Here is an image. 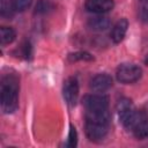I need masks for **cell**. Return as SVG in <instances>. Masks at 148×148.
Returning a JSON list of instances; mask_svg holds the SVG:
<instances>
[{
    "mask_svg": "<svg viewBox=\"0 0 148 148\" xmlns=\"http://www.w3.org/2000/svg\"><path fill=\"white\" fill-rule=\"evenodd\" d=\"M1 109L5 113H13L18 108V79L7 74L1 79Z\"/></svg>",
    "mask_w": 148,
    "mask_h": 148,
    "instance_id": "6da1fadb",
    "label": "cell"
},
{
    "mask_svg": "<svg viewBox=\"0 0 148 148\" xmlns=\"http://www.w3.org/2000/svg\"><path fill=\"white\" fill-rule=\"evenodd\" d=\"M146 64H148V57H147V59H146Z\"/></svg>",
    "mask_w": 148,
    "mask_h": 148,
    "instance_id": "d6986e66",
    "label": "cell"
},
{
    "mask_svg": "<svg viewBox=\"0 0 148 148\" xmlns=\"http://www.w3.org/2000/svg\"><path fill=\"white\" fill-rule=\"evenodd\" d=\"M108 130H109V125L108 124H102V123L86 120L84 132H86L87 138L90 141L97 142V141L103 140L105 138V135L108 134Z\"/></svg>",
    "mask_w": 148,
    "mask_h": 148,
    "instance_id": "3957f363",
    "label": "cell"
},
{
    "mask_svg": "<svg viewBox=\"0 0 148 148\" xmlns=\"http://www.w3.org/2000/svg\"><path fill=\"white\" fill-rule=\"evenodd\" d=\"M68 60L69 61H92L94 57L86 51H77L68 54Z\"/></svg>",
    "mask_w": 148,
    "mask_h": 148,
    "instance_id": "4fadbf2b",
    "label": "cell"
},
{
    "mask_svg": "<svg viewBox=\"0 0 148 148\" xmlns=\"http://www.w3.org/2000/svg\"><path fill=\"white\" fill-rule=\"evenodd\" d=\"M32 0H13V6L15 12H24L30 7Z\"/></svg>",
    "mask_w": 148,
    "mask_h": 148,
    "instance_id": "9a60e30c",
    "label": "cell"
},
{
    "mask_svg": "<svg viewBox=\"0 0 148 148\" xmlns=\"http://www.w3.org/2000/svg\"><path fill=\"white\" fill-rule=\"evenodd\" d=\"M77 145V133L76 130L73 125L69 126V133H68V140H67V146L68 147H76Z\"/></svg>",
    "mask_w": 148,
    "mask_h": 148,
    "instance_id": "2e32d148",
    "label": "cell"
},
{
    "mask_svg": "<svg viewBox=\"0 0 148 148\" xmlns=\"http://www.w3.org/2000/svg\"><path fill=\"white\" fill-rule=\"evenodd\" d=\"M14 6H13V2L9 3L8 0H2L1 1V15L5 16V17H10L13 15V12H14Z\"/></svg>",
    "mask_w": 148,
    "mask_h": 148,
    "instance_id": "5bb4252c",
    "label": "cell"
},
{
    "mask_svg": "<svg viewBox=\"0 0 148 148\" xmlns=\"http://www.w3.org/2000/svg\"><path fill=\"white\" fill-rule=\"evenodd\" d=\"M111 22L106 16H94L88 20V28L94 31H104L110 27Z\"/></svg>",
    "mask_w": 148,
    "mask_h": 148,
    "instance_id": "9c48e42d",
    "label": "cell"
},
{
    "mask_svg": "<svg viewBox=\"0 0 148 148\" xmlns=\"http://www.w3.org/2000/svg\"><path fill=\"white\" fill-rule=\"evenodd\" d=\"M53 9H54V6L50 0H38L35 6V14L45 15L51 13Z\"/></svg>",
    "mask_w": 148,
    "mask_h": 148,
    "instance_id": "7c38bea8",
    "label": "cell"
},
{
    "mask_svg": "<svg viewBox=\"0 0 148 148\" xmlns=\"http://www.w3.org/2000/svg\"><path fill=\"white\" fill-rule=\"evenodd\" d=\"M112 84V77L106 73L97 74L90 80V88L96 92H104L108 89H110Z\"/></svg>",
    "mask_w": 148,
    "mask_h": 148,
    "instance_id": "52a82bcc",
    "label": "cell"
},
{
    "mask_svg": "<svg viewBox=\"0 0 148 148\" xmlns=\"http://www.w3.org/2000/svg\"><path fill=\"white\" fill-rule=\"evenodd\" d=\"M21 52H22V56L25 58V59H29L30 56H31V45L29 42H25L24 44H22L21 46Z\"/></svg>",
    "mask_w": 148,
    "mask_h": 148,
    "instance_id": "ac0fdd59",
    "label": "cell"
},
{
    "mask_svg": "<svg viewBox=\"0 0 148 148\" xmlns=\"http://www.w3.org/2000/svg\"><path fill=\"white\" fill-rule=\"evenodd\" d=\"M16 37V32L13 28L10 27H1L0 28V40L2 45H7L10 44L12 42H14Z\"/></svg>",
    "mask_w": 148,
    "mask_h": 148,
    "instance_id": "8fae6325",
    "label": "cell"
},
{
    "mask_svg": "<svg viewBox=\"0 0 148 148\" xmlns=\"http://www.w3.org/2000/svg\"><path fill=\"white\" fill-rule=\"evenodd\" d=\"M86 111H105L109 108V98L103 94L87 95L82 99Z\"/></svg>",
    "mask_w": 148,
    "mask_h": 148,
    "instance_id": "277c9868",
    "label": "cell"
},
{
    "mask_svg": "<svg viewBox=\"0 0 148 148\" xmlns=\"http://www.w3.org/2000/svg\"><path fill=\"white\" fill-rule=\"evenodd\" d=\"M140 8H139V16L142 21L148 22V0H139Z\"/></svg>",
    "mask_w": 148,
    "mask_h": 148,
    "instance_id": "e0dca14e",
    "label": "cell"
},
{
    "mask_svg": "<svg viewBox=\"0 0 148 148\" xmlns=\"http://www.w3.org/2000/svg\"><path fill=\"white\" fill-rule=\"evenodd\" d=\"M132 133L134 134V136L139 140L146 139L148 138V119L145 117L132 131Z\"/></svg>",
    "mask_w": 148,
    "mask_h": 148,
    "instance_id": "30bf717a",
    "label": "cell"
},
{
    "mask_svg": "<svg viewBox=\"0 0 148 148\" xmlns=\"http://www.w3.org/2000/svg\"><path fill=\"white\" fill-rule=\"evenodd\" d=\"M114 7L113 0H87L84 8L95 14H104L112 10Z\"/></svg>",
    "mask_w": 148,
    "mask_h": 148,
    "instance_id": "8992f818",
    "label": "cell"
},
{
    "mask_svg": "<svg viewBox=\"0 0 148 148\" xmlns=\"http://www.w3.org/2000/svg\"><path fill=\"white\" fill-rule=\"evenodd\" d=\"M142 75V69L135 64H121L116 72L117 80L120 83L130 84L140 80Z\"/></svg>",
    "mask_w": 148,
    "mask_h": 148,
    "instance_id": "7a4b0ae2",
    "label": "cell"
},
{
    "mask_svg": "<svg viewBox=\"0 0 148 148\" xmlns=\"http://www.w3.org/2000/svg\"><path fill=\"white\" fill-rule=\"evenodd\" d=\"M127 28H128V21H127V18L123 17V18L118 20L117 23L112 27V30H111V34H110V37H111L112 42L116 43V44L120 43L124 39L125 35H126Z\"/></svg>",
    "mask_w": 148,
    "mask_h": 148,
    "instance_id": "ba28073f",
    "label": "cell"
},
{
    "mask_svg": "<svg viewBox=\"0 0 148 148\" xmlns=\"http://www.w3.org/2000/svg\"><path fill=\"white\" fill-rule=\"evenodd\" d=\"M62 95L68 105L73 106L76 104L79 98V82L76 77L71 76L66 79L62 86Z\"/></svg>",
    "mask_w": 148,
    "mask_h": 148,
    "instance_id": "5b68a950",
    "label": "cell"
}]
</instances>
